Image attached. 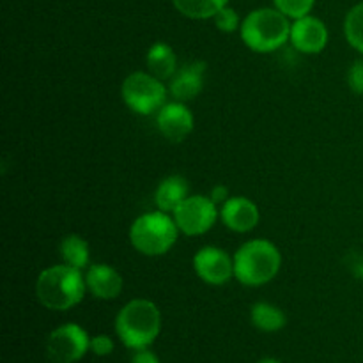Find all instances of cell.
Here are the masks:
<instances>
[{
	"mask_svg": "<svg viewBox=\"0 0 363 363\" xmlns=\"http://www.w3.org/2000/svg\"><path fill=\"white\" fill-rule=\"evenodd\" d=\"M87 284L82 269L67 264L45 268L35 280V296L45 308L53 312H66L77 307L85 296Z\"/></svg>",
	"mask_w": 363,
	"mask_h": 363,
	"instance_id": "6da1fadb",
	"label": "cell"
},
{
	"mask_svg": "<svg viewBox=\"0 0 363 363\" xmlns=\"http://www.w3.org/2000/svg\"><path fill=\"white\" fill-rule=\"evenodd\" d=\"M162 332V312L151 300L128 301L116 318V333L128 350H147Z\"/></svg>",
	"mask_w": 363,
	"mask_h": 363,
	"instance_id": "7a4b0ae2",
	"label": "cell"
},
{
	"mask_svg": "<svg viewBox=\"0 0 363 363\" xmlns=\"http://www.w3.org/2000/svg\"><path fill=\"white\" fill-rule=\"evenodd\" d=\"M234 257V279L247 287L272 282L282 268V254L269 240H250L241 245Z\"/></svg>",
	"mask_w": 363,
	"mask_h": 363,
	"instance_id": "3957f363",
	"label": "cell"
},
{
	"mask_svg": "<svg viewBox=\"0 0 363 363\" xmlns=\"http://www.w3.org/2000/svg\"><path fill=\"white\" fill-rule=\"evenodd\" d=\"M291 18L277 7L252 11L241 21L240 35L247 48L255 53H272L282 48L291 38Z\"/></svg>",
	"mask_w": 363,
	"mask_h": 363,
	"instance_id": "277c9868",
	"label": "cell"
},
{
	"mask_svg": "<svg viewBox=\"0 0 363 363\" xmlns=\"http://www.w3.org/2000/svg\"><path fill=\"white\" fill-rule=\"evenodd\" d=\"M179 236V227L170 213L156 211L137 216L130 227V243L138 254L160 257L172 250Z\"/></svg>",
	"mask_w": 363,
	"mask_h": 363,
	"instance_id": "5b68a950",
	"label": "cell"
},
{
	"mask_svg": "<svg viewBox=\"0 0 363 363\" xmlns=\"http://www.w3.org/2000/svg\"><path fill=\"white\" fill-rule=\"evenodd\" d=\"M169 87L149 71H135L128 74L121 85V98L131 112L138 116H152L167 103Z\"/></svg>",
	"mask_w": 363,
	"mask_h": 363,
	"instance_id": "8992f818",
	"label": "cell"
},
{
	"mask_svg": "<svg viewBox=\"0 0 363 363\" xmlns=\"http://www.w3.org/2000/svg\"><path fill=\"white\" fill-rule=\"evenodd\" d=\"M179 233L188 238L202 236L215 227L220 208L209 195H188L172 213Z\"/></svg>",
	"mask_w": 363,
	"mask_h": 363,
	"instance_id": "52a82bcc",
	"label": "cell"
},
{
	"mask_svg": "<svg viewBox=\"0 0 363 363\" xmlns=\"http://www.w3.org/2000/svg\"><path fill=\"white\" fill-rule=\"evenodd\" d=\"M91 351V337L77 323H66L46 339V357L53 363H77Z\"/></svg>",
	"mask_w": 363,
	"mask_h": 363,
	"instance_id": "ba28073f",
	"label": "cell"
},
{
	"mask_svg": "<svg viewBox=\"0 0 363 363\" xmlns=\"http://www.w3.org/2000/svg\"><path fill=\"white\" fill-rule=\"evenodd\" d=\"M194 272L204 284L220 287L229 284L234 279V257H230L223 248L202 247L191 259Z\"/></svg>",
	"mask_w": 363,
	"mask_h": 363,
	"instance_id": "9c48e42d",
	"label": "cell"
},
{
	"mask_svg": "<svg viewBox=\"0 0 363 363\" xmlns=\"http://www.w3.org/2000/svg\"><path fill=\"white\" fill-rule=\"evenodd\" d=\"M195 126V117L186 103L183 101H167L162 108L156 112V128L163 138L169 142H183L190 137Z\"/></svg>",
	"mask_w": 363,
	"mask_h": 363,
	"instance_id": "30bf717a",
	"label": "cell"
},
{
	"mask_svg": "<svg viewBox=\"0 0 363 363\" xmlns=\"http://www.w3.org/2000/svg\"><path fill=\"white\" fill-rule=\"evenodd\" d=\"M330 39L328 27L323 20L307 14L303 18H298L291 25L289 43L296 52L305 55H315L326 48Z\"/></svg>",
	"mask_w": 363,
	"mask_h": 363,
	"instance_id": "8fae6325",
	"label": "cell"
},
{
	"mask_svg": "<svg viewBox=\"0 0 363 363\" xmlns=\"http://www.w3.org/2000/svg\"><path fill=\"white\" fill-rule=\"evenodd\" d=\"M220 220L233 233L247 234L259 225L261 213L254 201L243 195H234L220 206Z\"/></svg>",
	"mask_w": 363,
	"mask_h": 363,
	"instance_id": "7c38bea8",
	"label": "cell"
},
{
	"mask_svg": "<svg viewBox=\"0 0 363 363\" xmlns=\"http://www.w3.org/2000/svg\"><path fill=\"white\" fill-rule=\"evenodd\" d=\"M208 64L204 60H194L177 67L176 74L170 78L169 92L176 101H191L202 92L206 84Z\"/></svg>",
	"mask_w": 363,
	"mask_h": 363,
	"instance_id": "4fadbf2b",
	"label": "cell"
},
{
	"mask_svg": "<svg viewBox=\"0 0 363 363\" xmlns=\"http://www.w3.org/2000/svg\"><path fill=\"white\" fill-rule=\"evenodd\" d=\"M85 284L87 291L98 300H116L123 293V277L113 266L98 262L85 269Z\"/></svg>",
	"mask_w": 363,
	"mask_h": 363,
	"instance_id": "5bb4252c",
	"label": "cell"
},
{
	"mask_svg": "<svg viewBox=\"0 0 363 363\" xmlns=\"http://www.w3.org/2000/svg\"><path fill=\"white\" fill-rule=\"evenodd\" d=\"M190 195V184L186 177L183 176H167L165 179L160 181L155 190V204L160 211H165L172 215L174 209Z\"/></svg>",
	"mask_w": 363,
	"mask_h": 363,
	"instance_id": "9a60e30c",
	"label": "cell"
},
{
	"mask_svg": "<svg viewBox=\"0 0 363 363\" xmlns=\"http://www.w3.org/2000/svg\"><path fill=\"white\" fill-rule=\"evenodd\" d=\"M145 66L149 73L155 74L160 80H170L177 71L176 52L172 46L163 41L152 43L145 53Z\"/></svg>",
	"mask_w": 363,
	"mask_h": 363,
	"instance_id": "2e32d148",
	"label": "cell"
},
{
	"mask_svg": "<svg viewBox=\"0 0 363 363\" xmlns=\"http://www.w3.org/2000/svg\"><path fill=\"white\" fill-rule=\"evenodd\" d=\"M250 321L259 332L277 333L287 325V315L282 308L268 301H257L250 307Z\"/></svg>",
	"mask_w": 363,
	"mask_h": 363,
	"instance_id": "e0dca14e",
	"label": "cell"
},
{
	"mask_svg": "<svg viewBox=\"0 0 363 363\" xmlns=\"http://www.w3.org/2000/svg\"><path fill=\"white\" fill-rule=\"evenodd\" d=\"M60 257L67 266H73L77 269H87L91 266V248L89 243L78 234H67L60 241Z\"/></svg>",
	"mask_w": 363,
	"mask_h": 363,
	"instance_id": "ac0fdd59",
	"label": "cell"
},
{
	"mask_svg": "<svg viewBox=\"0 0 363 363\" xmlns=\"http://www.w3.org/2000/svg\"><path fill=\"white\" fill-rule=\"evenodd\" d=\"M172 2L174 7L190 20H209L215 18V14L225 7L229 0H172Z\"/></svg>",
	"mask_w": 363,
	"mask_h": 363,
	"instance_id": "d6986e66",
	"label": "cell"
},
{
	"mask_svg": "<svg viewBox=\"0 0 363 363\" xmlns=\"http://www.w3.org/2000/svg\"><path fill=\"white\" fill-rule=\"evenodd\" d=\"M344 35L351 48L363 55V2L350 9L344 20Z\"/></svg>",
	"mask_w": 363,
	"mask_h": 363,
	"instance_id": "ffe728a7",
	"label": "cell"
},
{
	"mask_svg": "<svg viewBox=\"0 0 363 363\" xmlns=\"http://www.w3.org/2000/svg\"><path fill=\"white\" fill-rule=\"evenodd\" d=\"M273 2L280 13H284L291 20H298L311 14L315 0H273Z\"/></svg>",
	"mask_w": 363,
	"mask_h": 363,
	"instance_id": "44dd1931",
	"label": "cell"
},
{
	"mask_svg": "<svg viewBox=\"0 0 363 363\" xmlns=\"http://www.w3.org/2000/svg\"><path fill=\"white\" fill-rule=\"evenodd\" d=\"M213 21H215V27L218 28L220 32H223V34H233V32L240 30L241 27L240 14L229 6L222 7V9L215 14Z\"/></svg>",
	"mask_w": 363,
	"mask_h": 363,
	"instance_id": "7402d4cb",
	"label": "cell"
},
{
	"mask_svg": "<svg viewBox=\"0 0 363 363\" xmlns=\"http://www.w3.org/2000/svg\"><path fill=\"white\" fill-rule=\"evenodd\" d=\"M347 85L351 92L363 96V59L354 60L347 69Z\"/></svg>",
	"mask_w": 363,
	"mask_h": 363,
	"instance_id": "603a6c76",
	"label": "cell"
},
{
	"mask_svg": "<svg viewBox=\"0 0 363 363\" xmlns=\"http://www.w3.org/2000/svg\"><path fill=\"white\" fill-rule=\"evenodd\" d=\"M344 266L354 279L363 280V254L360 250L347 252L346 257H344Z\"/></svg>",
	"mask_w": 363,
	"mask_h": 363,
	"instance_id": "cb8c5ba5",
	"label": "cell"
},
{
	"mask_svg": "<svg viewBox=\"0 0 363 363\" xmlns=\"http://www.w3.org/2000/svg\"><path fill=\"white\" fill-rule=\"evenodd\" d=\"M113 340L108 335H96L91 339V351L96 357H108L113 351Z\"/></svg>",
	"mask_w": 363,
	"mask_h": 363,
	"instance_id": "d4e9b609",
	"label": "cell"
},
{
	"mask_svg": "<svg viewBox=\"0 0 363 363\" xmlns=\"http://www.w3.org/2000/svg\"><path fill=\"white\" fill-rule=\"evenodd\" d=\"M209 197L215 201V204L222 206L223 202L229 201L230 191H229V188L225 186V184H215V186L211 188V191H209Z\"/></svg>",
	"mask_w": 363,
	"mask_h": 363,
	"instance_id": "484cf974",
	"label": "cell"
},
{
	"mask_svg": "<svg viewBox=\"0 0 363 363\" xmlns=\"http://www.w3.org/2000/svg\"><path fill=\"white\" fill-rule=\"evenodd\" d=\"M130 363H160L158 357H156L152 351L147 350H138L135 351V354L131 357V362Z\"/></svg>",
	"mask_w": 363,
	"mask_h": 363,
	"instance_id": "4316f807",
	"label": "cell"
},
{
	"mask_svg": "<svg viewBox=\"0 0 363 363\" xmlns=\"http://www.w3.org/2000/svg\"><path fill=\"white\" fill-rule=\"evenodd\" d=\"M259 363H282V362H279L277 358H262V360H259Z\"/></svg>",
	"mask_w": 363,
	"mask_h": 363,
	"instance_id": "83f0119b",
	"label": "cell"
}]
</instances>
